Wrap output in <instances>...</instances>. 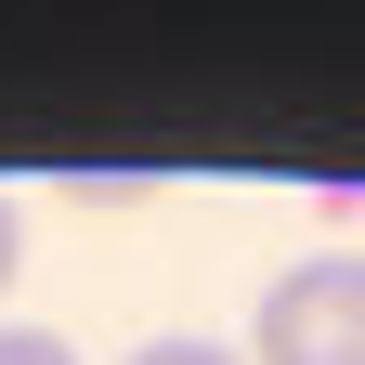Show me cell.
I'll list each match as a JSON object with an SVG mask.
<instances>
[{"mask_svg": "<svg viewBox=\"0 0 365 365\" xmlns=\"http://www.w3.org/2000/svg\"><path fill=\"white\" fill-rule=\"evenodd\" d=\"M248 365H365V248H313L261 287Z\"/></svg>", "mask_w": 365, "mask_h": 365, "instance_id": "1", "label": "cell"}, {"mask_svg": "<svg viewBox=\"0 0 365 365\" xmlns=\"http://www.w3.org/2000/svg\"><path fill=\"white\" fill-rule=\"evenodd\" d=\"M0 365H78V352H66L53 327H0Z\"/></svg>", "mask_w": 365, "mask_h": 365, "instance_id": "2", "label": "cell"}, {"mask_svg": "<svg viewBox=\"0 0 365 365\" xmlns=\"http://www.w3.org/2000/svg\"><path fill=\"white\" fill-rule=\"evenodd\" d=\"M130 365H248V352H222V339H144Z\"/></svg>", "mask_w": 365, "mask_h": 365, "instance_id": "3", "label": "cell"}, {"mask_svg": "<svg viewBox=\"0 0 365 365\" xmlns=\"http://www.w3.org/2000/svg\"><path fill=\"white\" fill-rule=\"evenodd\" d=\"M14 248H26V209L0 196V287H14Z\"/></svg>", "mask_w": 365, "mask_h": 365, "instance_id": "4", "label": "cell"}]
</instances>
